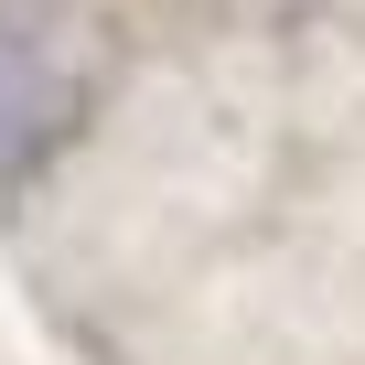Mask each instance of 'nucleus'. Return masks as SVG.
Instances as JSON below:
<instances>
[{
    "mask_svg": "<svg viewBox=\"0 0 365 365\" xmlns=\"http://www.w3.org/2000/svg\"><path fill=\"white\" fill-rule=\"evenodd\" d=\"M76 108H86V65L65 54V33L33 22L22 0H0V161L43 150Z\"/></svg>",
    "mask_w": 365,
    "mask_h": 365,
    "instance_id": "1",
    "label": "nucleus"
}]
</instances>
